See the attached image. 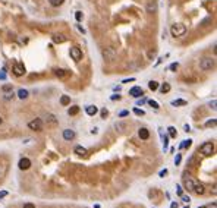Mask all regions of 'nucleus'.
Listing matches in <instances>:
<instances>
[{"label": "nucleus", "mask_w": 217, "mask_h": 208, "mask_svg": "<svg viewBox=\"0 0 217 208\" xmlns=\"http://www.w3.org/2000/svg\"><path fill=\"white\" fill-rule=\"evenodd\" d=\"M214 66H216V60L213 57H204L200 62V69L204 70V72H208V70L214 69Z\"/></svg>", "instance_id": "1"}, {"label": "nucleus", "mask_w": 217, "mask_h": 208, "mask_svg": "<svg viewBox=\"0 0 217 208\" xmlns=\"http://www.w3.org/2000/svg\"><path fill=\"white\" fill-rule=\"evenodd\" d=\"M170 33L173 37H181V35L186 33V26L183 23H175V25H172Z\"/></svg>", "instance_id": "2"}, {"label": "nucleus", "mask_w": 217, "mask_h": 208, "mask_svg": "<svg viewBox=\"0 0 217 208\" xmlns=\"http://www.w3.org/2000/svg\"><path fill=\"white\" fill-rule=\"evenodd\" d=\"M200 151H201V154H204L206 157H210L211 154L214 153V145H213V142H204L200 147Z\"/></svg>", "instance_id": "3"}, {"label": "nucleus", "mask_w": 217, "mask_h": 208, "mask_svg": "<svg viewBox=\"0 0 217 208\" xmlns=\"http://www.w3.org/2000/svg\"><path fill=\"white\" fill-rule=\"evenodd\" d=\"M69 54H70V57H72L75 62H79L81 59H82V51H81L79 47H70Z\"/></svg>", "instance_id": "4"}, {"label": "nucleus", "mask_w": 217, "mask_h": 208, "mask_svg": "<svg viewBox=\"0 0 217 208\" xmlns=\"http://www.w3.org/2000/svg\"><path fill=\"white\" fill-rule=\"evenodd\" d=\"M28 128L31 131H43V120L41 119H34L28 123Z\"/></svg>", "instance_id": "5"}, {"label": "nucleus", "mask_w": 217, "mask_h": 208, "mask_svg": "<svg viewBox=\"0 0 217 208\" xmlns=\"http://www.w3.org/2000/svg\"><path fill=\"white\" fill-rule=\"evenodd\" d=\"M13 73L16 75V76H22V75H25V66H23V63H15L13 65Z\"/></svg>", "instance_id": "6"}, {"label": "nucleus", "mask_w": 217, "mask_h": 208, "mask_svg": "<svg viewBox=\"0 0 217 208\" xmlns=\"http://www.w3.org/2000/svg\"><path fill=\"white\" fill-rule=\"evenodd\" d=\"M129 95H132L134 98H139V97H142L144 95V89L141 87H134L129 89Z\"/></svg>", "instance_id": "7"}, {"label": "nucleus", "mask_w": 217, "mask_h": 208, "mask_svg": "<svg viewBox=\"0 0 217 208\" xmlns=\"http://www.w3.org/2000/svg\"><path fill=\"white\" fill-rule=\"evenodd\" d=\"M103 56H104L106 60H113L114 59V48L113 47H107V48L103 51Z\"/></svg>", "instance_id": "8"}, {"label": "nucleus", "mask_w": 217, "mask_h": 208, "mask_svg": "<svg viewBox=\"0 0 217 208\" xmlns=\"http://www.w3.org/2000/svg\"><path fill=\"white\" fill-rule=\"evenodd\" d=\"M18 166H19L21 170H28V169L31 167V160H29V158H21Z\"/></svg>", "instance_id": "9"}, {"label": "nucleus", "mask_w": 217, "mask_h": 208, "mask_svg": "<svg viewBox=\"0 0 217 208\" xmlns=\"http://www.w3.org/2000/svg\"><path fill=\"white\" fill-rule=\"evenodd\" d=\"M73 138H75V132L72 129H65L63 131V139L65 141H72Z\"/></svg>", "instance_id": "10"}, {"label": "nucleus", "mask_w": 217, "mask_h": 208, "mask_svg": "<svg viewBox=\"0 0 217 208\" xmlns=\"http://www.w3.org/2000/svg\"><path fill=\"white\" fill-rule=\"evenodd\" d=\"M46 123L48 126H56L57 125V119L54 114H47L46 116Z\"/></svg>", "instance_id": "11"}, {"label": "nucleus", "mask_w": 217, "mask_h": 208, "mask_svg": "<svg viewBox=\"0 0 217 208\" xmlns=\"http://www.w3.org/2000/svg\"><path fill=\"white\" fill-rule=\"evenodd\" d=\"M85 113H87L88 116H95V114L98 113V107H95V106H87V107H85Z\"/></svg>", "instance_id": "12"}, {"label": "nucleus", "mask_w": 217, "mask_h": 208, "mask_svg": "<svg viewBox=\"0 0 217 208\" xmlns=\"http://www.w3.org/2000/svg\"><path fill=\"white\" fill-rule=\"evenodd\" d=\"M138 135H139V138H141V139H148V138H150V132H148V129H147V128H139Z\"/></svg>", "instance_id": "13"}, {"label": "nucleus", "mask_w": 217, "mask_h": 208, "mask_svg": "<svg viewBox=\"0 0 217 208\" xmlns=\"http://www.w3.org/2000/svg\"><path fill=\"white\" fill-rule=\"evenodd\" d=\"M183 185H185V188L188 189V191H194V182H192V179H189V177H185L183 179Z\"/></svg>", "instance_id": "14"}, {"label": "nucleus", "mask_w": 217, "mask_h": 208, "mask_svg": "<svg viewBox=\"0 0 217 208\" xmlns=\"http://www.w3.org/2000/svg\"><path fill=\"white\" fill-rule=\"evenodd\" d=\"M147 12H148V13H151V15L157 12V3H156L154 0H153V2H150L148 5H147Z\"/></svg>", "instance_id": "15"}, {"label": "nucleus", "mask_w": 217, "mask_h": 208, "mask_svg": "<svg viewBox=\"0 0 217 208\" xmlns=\"http://www.w3.org/2000/svg\"><path fill=\"white\" fill-rule=\"evenodd\" d=\"M194 191L198 194V195H203V194L206 192V188L203 186L201 183H195V185H194Z\"/></svg>", "instance_id": "16"}, {"label": "nucleus", "mask_w": 217, "mask_h": 208, "mask_svg": "<svg viewBox=\"0 0 217 208\" xmlns=\"http://www.w3.org/2000/svg\"><path fill=\"white\" fill-rule=\"evenodd\" d=\"M54 75L59 78H66L69 75V72L68 70H63V69H56V70H54Z\"/></svg>", "instance_id": "17"}, {"label": "nucleus", "mask_w": 217, "mask_h": 208, "mask_svg": "<svg viewBox=\"0 0 217 208\" xmlns=\"http://www.w3.org/2000/svg\"><path fill=\"white\" fill-rule=\"evenodd\" d=\"M53 41H54V43H65V41H66V37L62 35V34H56V35L53 37Z\"/></svg>", "instance_id": "18"}, {"label": "nucleus", "mask_w": 217, "mask_h": 208, "mask_svg": "<svg viewBox=\"0 0 217 208\" xmlns=\"http://www.w3.org/2000/svg\"><path fill=\"white\" fill-rule=\"evenodd\" d=\"M114 129L123 132L126 129V123H123V122H116V123H114Z\"/></svg>", "instance_id": "19"}, {"label": "nucleus", "mask_w": 217, "mask_h": 208, "mask_svg": "<svg viewBox=\"0 0 217 208\" xmlns=\"http://www.w3.org/2000/svg\"><path fill=\"white\" fill-rule=\"evenodd\" d=\"M170 89H172L170 84H167V82H164V84H161V87H160V91H161V94H167V92H169Z\"/></svg>", "instance_id": "20"}, {"label": "nucleus", "mask_w": 217, "mask_h": 208, "mask_svg": "<svg viewBox=\"0 0 217 208\" xmlns=\"http://www.w3.org/2000/svg\"><path fill=\"white\" fill-rule=\"evenodd\" d=\"M68 113H69V116H75V114L79 113V107L78 106H72V107H69Z\"/></svg>", "instance_id": "21"}, {"label": "nucleus", "mask_w": 217, "mask_h": 208, "mask_svg": "<svg viewBox=\"0 0 217 208\" xmlns=\"http://www.w3.org/2000/svg\"><path fill=\"white\" fill-rule=\"evenodd\" d=\"M18 97L21 100H25L26 97H28V91L26 89H23V88H21L19 91H18Z\"/></svg>", "instance_id": "22"}, {"label": "nucleus", "mask_w": 217, "mask_h": 208, "mask_svg": "<svg viewBox=\"0 0 217 208\" xmlns=\"http://www.w3.org/2000/svg\"><path fill=\"white\" fill-rule=\"evenodd\" d=\"M75 154H78V155H85L87 154V148H84V147H76L75 148Z\"/></svg>", "instance_id": "23"}, {"label": "nucleus", "mask_w": 217, "mask_h": 208, "mask_svg": "<svg viewBox=\"0 0 217 208\" xmlns=\"http://www.w3.org/2000/svg\"><path fill=\"white\" fill-rule=\"evenodd\" d=\"M60 103H62V106H68V104H70V97H69V95H62Z\"/></svg>", "instance_id": "24"}, {"label": "nucleus", "mask_w": 217, "mask_h": 208, "mask_svg": "<svg viewBox=\"0 0 217 208\" xmlns=\"http://www.w3.org/2000/svg\"><path fill=\"white\" fill-rule=\"evenodd\" d=\"M65 3V0H50V5L53 6V8H59V6H62Z\"/></svg>", "instance_id": "25"}, {"label": "nucleus", "mask_w": 217, "mask_h": 208, "mask_svg": "<svg viewBox=\"0 0 217 208\" xmlns=\"http://www.w3.org/2000/svg\"><path fill=\"white\" fill-rule=\"evenodd\" d=\"M148 88L151 89V91H156V89L159 88V82H157V81H150V82H148Z\"/></svg>", "instance_id": "26"}, {"label": "nucleus", "mask_w": 217, "mask_h": 208, "mask_svg": "<svg viewBox=\"0 0 217 208\" xmlns=\"http://www.w3.org/2000/svg\"><path fill=\"white\" fill-rule=\"evenodd\" d=\"M172 106H186V101L185 100H175V101H172Z\"/></svg>", "instance_id": "27"}, {"label": "nucleus", "mask_w": 217, "mask_h": 208, "mask_svg": "<svg viewBox=\"0 0 217 208\" xmlns=\"http://www.w3.org/2000/svg\"><path fill=\"white\" fill-rule=\"evenodd\" d=\"M148 104L151 106V107H153V109H156V110H159V109H160V104H159L157 101H154V100H150V101H148Z\"/></svg>", "instance_id": "28"}, {"label": "nucleus", "mask_w": 217, "mask_h": 208, "mask_svg": "<svg viewBox=\"0 0 217 208\" xmlns=\"http://www.w3.org/2000/svg\"><path fill=\"white\" fill-rule=\"evenodd\" d=\"M192 145V139H186V141H183V144L181 145L182 148H189Z\"/></svg>", "instance_id": "29"}, {"label": "nucleus", "mask_w": 217, "mask_h": 208, "mask_svg": "<svg viewBox=\"0 0 217 208\" xmlns=\"http://www.w3.org/2000/svg\"><path fill=\"white\" fill-rule=\"evenodd\" d=\"M3 98L6 100V101H9V100H12V98H13V91H11V92H5Z\"/></svg>", "instance_id": "30"}, {"label": "nucleus", "mask_w": 217, "mask_h": 208, "mask_svg": "<svg viewBox=\"0 0 217 208\" xmlns=\"http://www.w3.org/2000/svg\"><path fill=\"white\" fill-rule=\"evenodd\" d=\"M161 139H163V148L166 150V148H167V145H169V138H167V136H163V135H161Z\"/></svg>", "instance_id": "31"}, {"label": "nucleus", "mask_w": 217, "mask_h": 208, "mask_svg": "<svg viewBox=\"0 0 217 208\" xmlns=\"http://www.w3.org/2000/svg\"><path fill=\"white\" fill-rule=\"evenodd\" d=\"M82 16H84V15H82V12H81V11L75 12V19H76L78 22H81V21H82Z\"/></svg>", "instance_id": "32"}, {"label": "nucleus", "mask_w": 217, "mask_h": 208, "mask_svg": "<svg viewBox=\"0 0 217 208\" xmlns=\"http://www.w3.org/2000/svg\"><path fill=\"white\" fill-rule=\"evenodd\" d=\"M167 131H169V135H170L172 138H176V129H175L173 126H170V128H169Z\"/></svg>", "instance_id": "33"}, {"label": "nucleus", "mask_w": 217, "mask_h": 208, "mask_svg": "<svg viewBox=\"0 0 217 208\" xmlns=\"http://www.w3.org/2000/svg\"><path fill=\"white\" fill-rule=\"evenodd\" d=\"M2 91H3V92H11L13 89H12V85H3V87H2Z\"/></svg>", "instance_id": "34"}, {"label": "nucleus", "mask_w": 217, "mask_h": 208, "mask_svg": "<svg viewBox=\"0 0 217 208\" xmlns=\"http://www.w3.org/2000/svg\"><path fill=\"white\" fill-rule=\"evenodd\" d=\"M134 113H135L137 116H144V114H145V111H144V110H139V109H137V107L134 109Z\"/></svg>", "instance_id": "35"}, {"label": "nucleus", "mask_w": 217, "mask_h": 208, "mask_svg": "<svg viewBox=\"0 0 217 208\" xmlns=\"http://www.w3.org/2000/svg\"><path fill=\"white\" fill-rule=\"evenodd\" d=\"M181 160H182V155H181V154H178V155H176V158H175V164L179 166V164H181Z\"/></svg>", "instance_id": "36"}, {"label": "nucleus", "mask_w": 217, "mask_h": 208, "mask_svg": "<svg viewBox=\"0 0 217 208\" xmlns=\"http://www.w3.org/2000/svg\"><path fill=\"white\" fill-rule=\"evenodd\" d=\"M216 123H217V120L216 119H213V120H208L206 123V126H208V128H210V126H216Z\"/></svg>", "instance_id": "37"}, {"label": "nucleus", "mask_w": 217, "mask_h": 208, "mask_svg": "<svg viewBox=\"0 0 217 208\" xmlns=\"http://www.w3.org/2000/svg\"><path fill=\"white\" fill-rule=\"evenodd\" d=\"M145 101H147V100H145V98H141V97H139V100H138V101H137V106H142V104H144Z\"/></svg>", "instance_id": "38"}, {"label": "nucleus", "mask_w": 217, "mask_h": 208, "mask_svg": "<svg viewBox=\"0 0 217 208\" xmlns=\"http://www.w3.org/2000/svg\"><path fill=\"white\" fill-rule=\"evenodd\" d=\"M23 208H35V205L31 202H26V204H23Z\"/></svg>", "instance_id": "39"}, {"label": "nucleus", "mask_w": 217, "mask_h": 208, "mask_svg": "<svg viewBox=\"0 0 217 208\" xmlns=\"http://www.w3.org/2000/svg\"><path fill=\"white\" fill-rule=\"evenodd\" d=\"M216 104H217V101H216V100H213V101L210 103V107H211L213 110H216Z\"/></svg>", "instance_id": "40"}, {"label": "nucleus", "mask_w": 217, "mask_h": 208, "mask_svg": "<svg viewBox=\"0 0 217 208\" xmlns=\"http://www.w3.org/2000/svg\"><path fill=\"white\" fill-rule=\"evenodd\" d=\"M107 114H109V111H107V110L104 109L103 111H101V117H103V119H106V117H107Z\"/></svg>", "instance_id": "41"}, {"label": "nucleus", "mask_w": 217, "mask_h": 208, "mask_svg": "<svg viewBox=\"0 0 217 208\" xmlns=\"http://www.w3.org/2000/svg\"><path fill=\"white\" fill-rule=\"evenodd\" d=\"M182 201H183V202H189V201H191V198L186 197V195H182Z\"/></svg>", "instance_id": "42"}, {"label": "nucleus", "mask_w": 217, "mask_h": 208, "mask_svg": "<svg viewBox=\"0 0 217 208\" xmlns=\"http://www.w3.org/2000/svg\"><path fill=\"white\" fill-rule=\"evenodd\" d=\"M128 114H129V111L123 110V111H120V114H119V116H120V117H125V116H128Z\"/></svg>", "instance_id": "43"}, {"label": "nucleus", "mask_w": 217, "mask_h": 208, "mask_svg": "<svg viewBox=\"0 0 217 208\" xmlns=\"http://www.w3.org/2000/svg\"><path fill=\"white\" fill-rule=\"evenodd\" d=\"M178 66H179L178 63H172V65H170V70H176V69H178Z\"/></svg>", "instance_id": "44"}, {"label": "nucleus", "mask_w": 217, "mask_h": 208, "mask_svg": "<svg viewBox=\"0 0 217 208\" xmlns=\"http://www.w3.org/2000/svg\"><path fill=\"white\" fill-rule=\"evenodd\" d=\"M178 195H181V197L183 195V189L181 186H178Z\"/></svg>", "instance_id": "45"}, {"label": "nucleus", "mask_w": 217, "mask_h": 208, "mask_svg": "<svg viewBox=\"0 0 217 208\" xmlns=\"http://www.w3.org/2000/svg\"><path fill=\"white\" fill-rule=\"evenodd\" d=\"M135 81V78H129V79H125L123 81V84H128V82H134Z\"/></svg>", "instance_id": "46"}, {"label": "nucleus", "mask_w": 217, "mask_h": 208, "mask_svg": "<svg viewBox=\"0 0 217 208\" xmlns=\"http://www.w3.org/2000/svg\"><path fill=\"white\" fill-rule=\"evenodd\" d=\"M6 195H8V192H6V191H2V192H0V199H2V198H5Z\"/></svg>", "instance_id": "47"}, {"label": "nucleus", "mask_w": 217, "mask_h": 208, "mask_svg": "<svg viewBox=\"0 0 217 208\" xmlns=\"http://www.w3.org/2000/svg\"><path fill=\"white\" fill-rule=\"evenodd\" d=\"M166 175H167V170H166V169H164V170H161V172H160V176H161V177H163V176H166Z\"/></svg>", "instance_id": "48"}, {"label": "nucleus", "mask_w": 217, "mask_h": 208, "mask_svg": "<svg viewBox=\"0 0 217 208\" xmlns=\"http://www.w3.org/2000/svg\"><path fill=\"white\" fill-rule=\"evenodd\" d=\"M112 100H120V95H112Z\"/></svg>", "instance_id": "49"}, {"label": "nucleus", "mask_w": 217, "mask_h": 208, "mask_svg": "<svg viewBox=\"0 0 217 208\" xmlns=\"http://www.w3.org/2000/svg\"><path fill=\"white\" fill-rule=\"evenodd\" d=\"M189 129H191L189 125H185V132H189Z\"/></svg>", "instance_id": "50"}, {"label": "nucleus", "mask_w": 217, "mask_h": 208, "mask_svg": "<svg viewBox=\"0 0 217 208\" xmlns=\"http://www.w3.org/2000/svg\"><path fill=\"white\" fill-rule=\"evenodd\" d=\"M207 208H216V202H213L211 205H208V207H207Z\"/></svg>", "instance_id": "51"}, {"label": "nucleus", "mask_w": 217, "mask_h": 208, "mask_svg": "<svg viewBox=\"0 0 217 208\" xmlns=\"http://www.w3.org/2000/svg\"><path fill=\"white\" fill-rule=\"evenodd\" d=\"M170 208H178V205H176V202H172V205H170Z\"/></svg>", "instance_id": "52"}, {"label": "nucleus", "mask_w": 217, "mask_h": 208, "mask_svg": "<svg viewBox=\"0 0 217 208\" xmlns=\"http://www.w3.org/2000/svg\"><path fill=\"white\" fill-rule=\"evenodd\" d=\"M97 132H98V129H97V128H94V129L91 131V133H97Z\"/></svg>", "instance_id": "53"}, {"label": "nucleus", "mask_w": 217, "mask_h": 208, "mask_svg": "<svg viewBox=\"0 0 217 208\" xmlns=\"http://www.w3.org/2000/svg\"><path fill=\"white\" fill-rule=\"evenodd\" d=\"M5 78H6V75H5V73H0V79H5Z\"/></svg>", "instance_id": "54"}, {"label": "nucleus", "mask_w": 217, "mask_h": 208, "mask_svg": "<svg viewBox=\"0 0 217 208\" xmlns=\"http://www.w3.org/2000/svg\"><path fill=\"white\" fill-rule=\"evenodd\" d=\"M2 123H3V120H2V117H0V125H2Z\"/></svg>", "instance_id": "55"}, {"label": "nucleus", "mask_w": 217, "mask_h": 208, "mask_svg": "<svg viewBox=\"0 0 217 208\" xmlns=\"http://www.w3.org/2000/svg\"><path fill=\"white\" fill-rule=\"evenodd\" d=\"M198 208H207V207H198Z\"/></svg>", "instance_id": "56"}, {"label": "nucleus", "mask_w": 217, "mask_h": 208, "mask_svg": "<svg viewBox=\"0 0 217 208\" xmlns=\"http://www.w3.org/2000/svg\"><path fill=\"white\" fill-rule=\"evenodd\" d=\"M185 208H189V205H188V207H185Z\"/></svg>", "instance_id": "57"}]
</instances>
